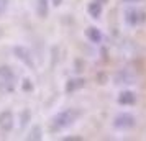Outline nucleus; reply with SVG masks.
<instances>
[{
  "instance_id": "obj_5",
  "label": "nucleus",
  "mask_w": 146,
  "mask_h": 141,
  "mask_svg": "<svg viewBox=\"0 0 146 141\" xmlns=\"http://www.w3.org/2000/svg\"><path fill=\"white\" fill-rule=\"evenodd\" d=\"M117 102H118L120 105H123V107H133L138 102V95H136V92H133V90H121L118 94Z\"/></svg>"
},
{
  "instance_id": "obj_4",
  "label": "nucleus",
  "mask_w": 146,
  "mask_h": 141,
  "mask_svg": "<svg viewBox=\"0 0 146 141\" xmlns=\"http://www.w3.org/2000/svg\"><path fill=\"white\" fill-rule=\"evenodd\" d=\"M113 82L117 85H133V84H136V75L133 74L130 69H120L118 72L113 75Z\"/></svg>"
},
{
  "instance_id": "obj_10",
  "label": "nucleus",
  "mask_w": 146,
  "mask_h": 141,
  "mask_svg": "<svg viewBox=\"0 0 146 141\" xmlns=\"http://www.w3.org/2000/svg\"><path fill=\"white\" fill-rule=\"evenodd\" d=\"M86 85V81L84 79H71V81L66 84V92H76Z\"/></svg>"
},
{
  "instance_id": "obj_13",
  "label": "nucleus",
  "mask_w": 146,
  "mask_h": 141,
  "mask_svg": "<svg viewBox=\"0 0 146 141\" xmlns=\"http://www.w3.org/2000/svg\"><path fill=\"white\" fill-rule=\"evenodd\" d=\"M7 7H8V0H0V15L5 13Z\"/></svg>"
},
{
  "instance_id": "obj_8",
  "label": "nucleus",
  "mask_w": 146,
  "mask_h": 141,
  "mask_svg": "<svg viewBox=\"0 0 146 141\" xmlns=\"http://www.w3.org/2000/svg\"><path fill=\"white\" fill-rule=\"evenodd\" d=\"M102 12H104V3L99 2V0H92L89 3V7H87V13L90 15L92 18H95V20H99L102 17Z\"/></svg>"
},
{
  "instance_id": "obj_11",
  "label": "nucleus",
  "mask_w": 146,
  "mask_h": 141,
  "mask_svg": "<svg viewBox=\"0 0 146 141\" xmlns=\"http://www.w3.org/2000/svg\"><path fill=\"white\" fill-rule=\"evenodd\" d=\"M15 53L18 54V58H20L25 64H28L30 67H33V62H31V58H30V53H28L25 48H20V46H17L15 48Z\"/></svg>"
},
{
  "instance_id": "obj_9",
  "label": "nucleus",
  "mask_w": 146,
  "mask_h": 141,
  "mask_svg": "<svg viewBox=\"0 0 146 141\" xmlns=\"http://www.w3.org/2000/svg\"><path fill=\"white\" fill-rule=\"evenodd\" d=\"M48 10H49V0H36V13L41 18L48 17Z\"/></svg>"
},
{
  "instance_id": "obj_6",
  "label": "nucleus",
  "mask_w": 146,
  "mask_h": 141,
  "mask_svg": "<svg viewBox=\"0 0 146 141\" xmlns=\"http://www.w3.org/2000/svg\"><path fill=\"white\" fill-rule=\"evenodd\" d=\"M0 128L3 130V131H12V128H13V113L12 112H2L0 113Z\"/></svg>"
},
{
  "instance_id": "obj_12",
  "label": "nucleus",
  "mask_w": 146,
  "mask_h": 141,
  "mask_svg": "<svg viewBox=\"0 0 146 141\" xmlns=\"http://www.w3.org/2000/svg\"><path fill=\"white\" fill-rule=\"evenodd\" d=\"M28 140H41V128L40 126H35L31 130V133L28 136Z\"/></svg>"
},
{
  "instance_id": "obj_1",
  "label": "nucleus",
  "mask_w": 146,
  "mask_h": 141,
  "mask_svg": "<svg viewBox=\"0 0 146 141\" xmlns=\"http://www.w3.org/2000/svg\"><path fill=\"white\" fill-rule=\"evenodd\" d=\"M79 110L76 108H66L53 118V123H51V128L54 131H61V130H66V128L72 126L74 121L79 118Z\"/></svg>"
},
{
  "instance_id": "obj_14",
  "label": "nucleus",
  "mask_w": 146,
  "mask_h": 141,
  "mask_svg": "<svg viewBox=\"0 0 146 141\" xmlns=\"http://www.w3.org/2000/svg\"><path fill=\"white\" fill-rule=\"evenodd\" d=\"M125 3H130V5H135V3H139V2H143V0H123Z\"/></svg>"
},
{
  "instance_id": "obj_2",
  "label": "nucleus",
  "mask_w": 146,
  "mask_h": 141,
  "mask_svg": "<svg viewBox=\"0 0 146 141\" xmlns=\"http://www.w3.org/2000/svg\"><path fill=\"white\" fill-rule=\"evenodd\" d=\"M123 20H125L126 26L138 28L146 21V12L143 8L136 7V5H130V7H126L125 12H123Z\"/></svg>"
},
{
  "instance_id": "obj_3",
  "label": "nucleus",
  "mask_w": 146,
  "mask_h": 141,
  "mask_svg": "<svg viewBox=\"0 0 146 141\" xmlns=\"http://www.w3.org/2000/svg\"><path fill=\"white\" fill-rule=\"evenodd\" d=\"M136 117L130 112H120L115 118H113V128L117 131H130L136 126Z\"/></svg>"
},
{
  "instance_id": "obj_15",
  "label": "nucleus",
  "mask_w": 146,
  "mask_h": 141,
  "mask_svg": "<svg viewBox=\"0 0 146 141\" xmlns=\"http://www.w3.org/2000/svg\"><path fill=\"white\" fill-rule=\"evenodd\" d=\"M51 2H53V5H54V7H59L61 3H62V0H51Z\"/></svg>"
},
{
  "instance_id": "obj_7",
  "label": "nucleus",
  "mask_w": 146,
  "mask_h": 141,
  "mask_svg": "<svg viewBox=\"0 0 146 141\" xmlns=\"http://www.w3.org/2000/svg\"><path fill=\"white\" fill-rule=\"evenodd\" d=\"M86 38L90 43H94V44H100L102 40H104V34H102V31L97 26H89L86 30Z\"/></svg>"
}]
</instances>
